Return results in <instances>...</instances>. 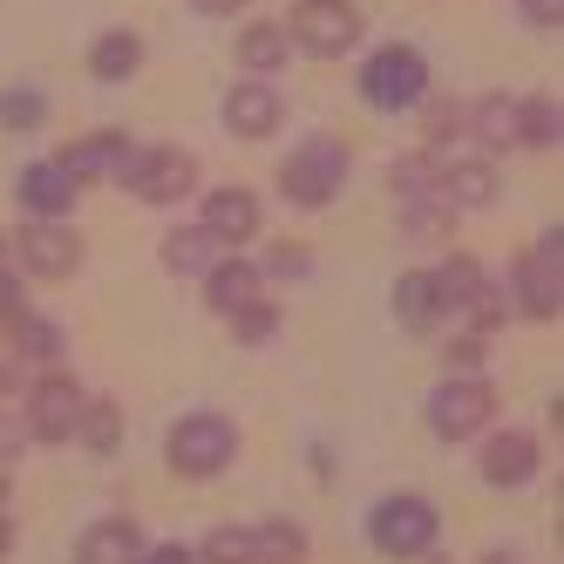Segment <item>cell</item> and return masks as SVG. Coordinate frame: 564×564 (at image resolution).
<instances>
[{"instance_id":"35","label":"cell","mask_w":564,"mask_h":564,"mask_svg":"<svg viewBox=\"0 0 564 564\" xmlns=\"http://www.w3.org/2000/svg\"><path fill=\"white\" fill-rule=\"evenodd\" d=\"M21 442H28V422H14L8 409H0V456H21Z\"/></svg>"},{"instance_id":"37","label":"cell","mask_w":564,"mask_h":564,"mask_svg":"<svg viewBox=\"0 0 564 564\" xmlns=\"http://www.w3.org/2000/svg\"><path fill=\"white\" fill-rule=\"evenodd\" d=\"M21 313V286H14V272H0V319H14Z\"/></svg>"},{"instance_id":"26","label":"cell","mask_w":564,"mask_h":564,"mask_svg":"<svg viewBox=\"0 0 564 564\" xmlns=\"http://www.w3.org/2000/svg\"><path fill=\"white\" fill-rule=\"evenodd\" d=\"M75 435H83L89 449H116V435H123V409H116V401H83Z\"/></svg>"},{"instance_id":"1","label":"cell","mask_w":564,"mask_h":564,"mask_svg":"<svg viewBox=\"0 0 564 564\" xmlns=\"http://www.w3.org/2000/svg\"><path fill=\"white\" fill-rule=\"evenodd\" d=\"M340 184H347V150L334 137H313V143H300L286 164H279V191H286V205H300V212L334 205Z\"/></svg>"},{"instance_id":"36","label":"cell","mask_w":564,"mask_h":564,"mask_svg":"<svg viewBox=\"0 0 564 564\" xmlns=\"http://www.w3.org/2000/svg\"><path fill=\"white\" fill-rule=\"evenodd\" d=\"M272 272H306V252H293V246H272V259H265Z\"/></svg>"},{"instance_id":"29","label":"cell","mask_w":564,"mask_h":564,"mask_svg":"<svg viewBox=\"0 0 564 564\" xmlns=\"http://www.w3.org/2000/svg\"><path fill=\"white\" fill-rule=\"evenodd\" d=\"M252 551H259V564H300L306 538L293 531V523H259V531H252Z\"/></svg>"},{"instance_id":"39","label":"cell","mask_w":564,"mask_h":564,"mask_svg":"<svg viewBox=\"0 0 564 564\" xmlns=\"http://www.w3.org/2000/svg\"><path fill=\"white\" fill-rule=\"evenodd\" d=\"M191 8H197V14H238L246 0H191Z\"/></svg>"},{"instance_id":"27","label":"cell","mask_w":564,"mask_h":564,"mask_svg":"<svg viewBox=\"0 0 564 564\" xmlns=\"http://www.w3.org/2000/svg\"><path fill=\"white\" fill-rule=\"evenodd\" d=\"M469 123H476L482 143H497V150H503V143H517V102H510V96H482Z\"/></svg>"},{"instance_id":"3","label":"cell","mask_w":564,"mask_h":564,"mask_svg":"<svg viewBox=\"0 0 564 564\" xmlns=\"http://www.w3.org/2000/svg\"><path fill=\"white\" fill-rule=\"evenodd\" d=\"M360 96H368L375 109H409V102L429 96V62L409 42H388V48H375L368 62H360Z\"/></svg>"},{"instance_id":"9","label":"cell","mask_w":564,"mask_h":564,"mask_svg":"<svg viewBox=\"0 0 564 564\" xmlns=\"http://www.w3.org/2000/svg\"><path fill=\"white\" fill-rule=\"evenodd\" d=\"M14 246H21V265L34 279H68L83 265V238L68 231V218H34L28 231H14Z\"/></svg>"},{"instance_id":"6","label":"cell","mask_w":564,"mask_h":564,"mask_svg":"<svg viewBox=\"0 0 564 564\" xmlns=\"http://www.w3.org/2000/svg\"><path fill=\"white\" fill-rule=\"evenodd\" d=\"M123 184L143 197V205H177V197H191V184H197V156L177 150V143L137 150L130 164H123Z\"/></svg>"},{"instance_id":"32","label":"cell","mask_w":564,"mask_h":564,"mask_svg":"<svg viewBox=\"0 0 564 564\" xmlns=\"http://www.w3.org/2000/svg\"><path fill=\"white\" fill-rule=\"evenodd\" d=\"M394 191L409 197V205H415V197L429 191V164H422V156H409V164H394Z\"/></svg>"},{"instance_id":"21","label":"cell","mask_w":564,"mask_h":564,"mask_svg":"<svg viewBox=\"0 0 564 564\" xmlns=\"http://www.w3.org/2000/svg\"><path fill=\"white\" fill-rule=\"evenodd\" d=\"M394 319H401V327H415V334L442 319V293H435L429 272H401L394 279Z\"/></svg>"},{"instance_id":"8","label":"cell","mask_w":564,"mask_h":564,"mask_svg":"<svg viewBox=\"0 0 564 564\" xmlns=\"http://www.w3.org/2000/svg\"><path fill=\"white\" fill-rule=\"evenodd\" d=\"M557 259H564V231H544L531 252L517 259V306L531 313V319H551L557 313V286H564V272H557Z\"/></svg>"},{"instance_id":"31","label":"cell","mask_w":564,"mask_h":564,"mask_svg":"<svg viewBox=\"0 0 564 564\" xmlns=\"http://www.w3.org/2000/svg\"><path fill=\"white\" fill-rule=\"evenodd\" d=\"M0 123H8V130H34V123H42V96H34V89L0 96Z\"/></svg>"},{"instance_id":"18","label":"cell","mask_w":564,"mask_h":564,"mask_svg":"<svg viewBox=\"0 0 564 564\" xmlns=\"http://www.w3.org/2000/svg\"><path fill=\"white\" fill-rule=\"evenodd\" d=\"M286 62H293V42H286V28H279V21H252L246 34H238V68L259 75V83L279 75Z\"/></svg>"},{"instance_id":"20","label":"cell","mask_w":564,"mask_h":564,"mask_svg":"<svg viewBox=\"0 0 564 564\" xmlns=\"http://www.w3.org/2000/svg\"><path fill=\"white\" fill-rule=\"evenodd\" d=\"M137 68H143V42H137L130 28L96 34V48H89V75H96V83H130Z\"/></svg>"},{"instance_id":"22","label":"cell","mask_w":564,"mask_h":564,"mask_svg":"<svg viewBox=\"0 0 564 564\" xmlns=\"http://www.w3.org/2000/svg\"><path fill=\"white\" fill-rule=\"evenodd\" d=\"M218 259H225V246H218L205 225H191V231H171V238H164V265H171V272H212Z\"/></svg>"},{"instance_id":"2","label":"cell","mask_w":564,"mask_h":564,"mask_svg":"<svg viewBox=\"0 0 564 564\" xmlns=\"http://www.w3.org/2000/svg\"><path fill=\"white\" fill-rule=\"evenodd\" d=\"M164 456H171L177 476H218V469H231V456H238V429H231L225 415H212V409H197V415H184V422L171 429Z\"/></svg>"},{"instance_id":"33","label":"cell","mask_w":564,"mask_h":564,"mask_svg":"<svg viewBox=\"0 0 564 564\" xmlns=\"http://www.w3.org/2000/svg\"><path fill=\"white\" fill-rule=\"evenodd\" d=\"M449 360H456L463 375H476V368H482V334H456V340H449Z\"/></svg>"},{"instance_id":"7","label":"cell","mask_w":564,"mask_h":564,"mask_svg":"<svg viewBox=\"0 0 564 564\" xmlns=\"http://www.w3.org/2000/svg\"><path fill=\"white\" fill-rule=\"evenodd\" d=\"M490 415H497V388L482 381V375H456V381H442V388H435V401H429V429H435L442 442L476 435Z\"/></svg>"},{"instance_id":"12","label":"cell","mask_w":564,"mask_h":564,"mask_svg":"<svg viewBox=\"0 0 564 564\" xmlns=\"http://www.w3.org/2000/svg\"><path fill=\"white\" fill-rule=\"evenodd\" d=\"M279 116H286V102H279V89L259 83V75H246V83L225 89V123H231L238 137H272Z\"/></svg>"},{"instance_id":"14","label":"cell","mask_w":564,"mask_h":564,"mask_svg":"<svg viewBox=\"0 0 564 564\" xmlns=\"http://www.w3.org/2000/svg\"><path fill=\"white\" fill-rule=\"evenodd\" d=\"M205 231L218 238V246H246V238L259 231V197L238 191V184L212 191V197H205Z\"/></svg>"},{"instance_id":"38","label":"cell","mask_w":564,"mask_h":564,"mask_svg":"<svg viewBox=\"0 0 564 564\" xmlns=\"http://www.w3.org/2000/svg\"><path fill=\"white\" fill-rule=\"evenodd\" d=\"M143 564H197L184 544H164V551H143Z\"/></svg>"},{"instance_id":"30","label":"cell","mask_w":564,"mask_h":564,"mask_svg":"<svg viewBox=\"0 0 564 564\" xmlns=\"http://www.w3.org/2000/svg\"><path fill=\"white\" fill-rule=\"evenodd\" d=\"M231 327H238V340H246V347H259V340H272V334H279V306H272V300H259V306L238 313Z\"/></svg>"},{"instance_id":"42","label":"cell","mask_w":564,"mask_h":564,"mask_svg":"<svg viewBox=\"0 0 564 564\" xmlns=\"http://www.w3.org/2000/svg\"><path fill=\"white\" fill-rule=\"evenodd\" d=\"M482 564H523L517 551H490V557H482Z\"/></svg>"},{"instance_id":"28","label":"cell","mask_w":564,"mask_h":564,"mask_svg":"<svg viewBox=\"0 0 564 564\" xmlns=\"http://www.w3.org/2000/svg\"><path fill=\"white\" fill-rule=\"evenodd\" d=\"M197 564H259L252 531H238V523H218V531L205 538V551H197Z\"/></svg>"},{"instance_id":"25","label":"cell","mask_w":564,"mask_h":564,"mask_svg":"<svg viewBox=\"0 0 564 564\" xmlns=\"http://www.w3.org/2000/svg\"><path fill=\"white\" fill-rule=\"evenodd\" d=\"M62 354V327L42 313H14V360H55Z\"/></svg>"},{"instance_id":"11","label":"cell","mask_w":564,"mask_h":564,"mask_svg":"<svg viewBox=\"0 0 564 564\" xmlns=\"http://www.w3.org/2000/svg\"><path fill=\"white\" fill-rule=\"evenodd\" d=\"M130 164V137L123 130H96V137H83V143H68L62 156H55V171L83 191L89 177H109V171H123Z\"/></svg>"},{"instance_id":"13","label":"cell","mask_w":564,"mask_h":564,"mask_svg":"<svg viewBox=\"0 0 564 564\" xmlns=\"http://www.w3.org/2000/svg\"><path fill=\"white\" fill-rule=\"evenodd\" d=\"M538 476V442L523 429H503L490 449H482V482H497V490H523V482Z\"/></svg>"},{"instance_id":"17","label":"cell","mask_w":564,"mask_h":564,"mask_svg":"<svg viewBox=\"0 0 564 564\" xmlns=\"http://www.w3.org/2000/svg\"><path fill=\"white\" fill-rule=\"evenodd\" d=\"M75 564H143V538H137V523H123V517L89 523L83 544H75Z\"/></svg>"},{"instance_id":"10","label":"cell","mask_w":564,"mask_h":564,"mask_svg":"<svg viewBox=\"0 0 564 564\" xmlns=\"http://www.w3.org/2000/svg\"><path fill=\"white\" fill-rule=\"evenodd\" d=\"M83 388H75L68 375H48V381H34V401H28V435H42V442H62L75 435V415H83Z\"/></svg>"},{"instance_id":"19","label":"cell","mask_w":564,"mask_h":564,"mask_svg":"<svg viewBox=\"0 0 564 564\" xmlns=\"http://www.w3.org/2000/svg\"><path fill=\"white\" fill-rule=\"evenodd\" d=\"M21 205H28L34 218H68L75 184L55 171V156H48V164H28V171H21Z\"/></svg>"},{"instance_id":"41","label":"cell","mask_w":564,"mask_h":564,"mask_svg":"<svg viewBox=\"0 0 564 564\" xmlns=\"http://www.w3.org/2000/svg\"><path fill=\"white\" fill-rule=\"evenodd\" d=\"M8 544H14V531H8V510H0V557H8Z\"/></svg>"},{"instance_id":"34","label":"cell","mask_w":564,"mask_h":564,"mask_svg":"<svg viewBox=\"0 0 564 564\" xmlns=\"http://www.w3.org/2000/svg\"><path fill=\"white\" fill-rule=\"evenodd\" d=\"M517 8H523V21H531V28H557L564 21V0H517Z\"/></svg>"},{"instance_id":"24","label":"cell","mask_w":564,"mask_h":564,"mask_svg":"<svg viewBox=\"0 0 564 564\" xmlns=\"http://www.w3.org/2000/svg\"><path fill=\"white\" fill-rule=\"evenodd\" d=\"M557 123H564L557 96H531V102H517V143L551 150V143H557Z\"/></svg>"},{"instance_id":"4","label":"cell","mask_w":564,"mask_h":564,"mask_svg":"<svg viewBox=\"0 0 564 564\" xmlns=\"http://www.w3.org/2000/svg\"><path fill=\"white\" fill-rule=\"evenodd\" d=\"M286 42L319 55V62H334L360 42V8L354 0H300V8L286 14Z\"/></svg>"},{"instance_id":"15","label":"cell","mask_w":564,"mask_h":564,"mask_svg":"<svg viewBox=\"0 0 564 564\" xmlns=\"http://www.w3.org/2000/svg\"><path fill=\"white\" fill-rule=\"evenodd\" d=\"M435 197L456 205V212H482V205H497V171L482 164V156H463V164H449L435 177Z\"/></svg>"},{"instance_id":"40","label":"cell","mask_w":564,"mask_h":564,"mask_svg":"<svg viewBox=\"0 0 564 564\" xmlns=\"http://www.w3.org/2000/svg\"><path fill=\"white\" fill-rule=\"evenodd\" d=\"M14 368H21V360H14V354H0V394L14 388Z\"/></svg>"},{"instance_id":"43","label":"cell","mask_w":564,"mask_h":564,"mask_svg":"<svg viewBox=\"0 0 564 564\" xmlns=\"http://www.w3.org/2000/svg\"><path fill=\"white\" fill-rule=\"evenodd\" d=\"M0 510H8V476H0Z\"/></svg>"},{"instance_id":"16","label":"cell","mask_w":564,"mask_h":564,"mask_svg":"<svg viewBox=\"0 0 564 564\" xmlns=\"http://www.w3.org/2000/svg\"><path fill=\"white\" fill-rule=\"evenodd\" d=\"M205 300H212V313L238 319L246 306H259L265 293H259V272H252L246 259H218V265L205 272Z\"/></svg>"},{"instance_id":"23","label":"cell","mask_w":564,"mask_h":564,"mask_svg":"<svg viewBox=\"0 0 564 564\" xmlns=\"http://www.w3.org/2000/svg\"><path fill=\"white\" fill-rule=\"evenodd\" d=\"M429 279H435V293H442V313H449V306H476V300H482V265H476V259H442Z\"/></svg>"},{"instance_id":"5","label":"cell","mask_w":564,"mask_h":564,"mask_svg":"<svg viewBox=\"0 0 564 564\" xmlns=\"http://www.w3.org/2000/svg\"><path fill=\"white\" fill-rule=\"evenodd\" d=\"M435 531H442V517H435L429 497H381L375 517H368V538L388 557H422L435 544Z\"/></svg>"}]
</instances>
